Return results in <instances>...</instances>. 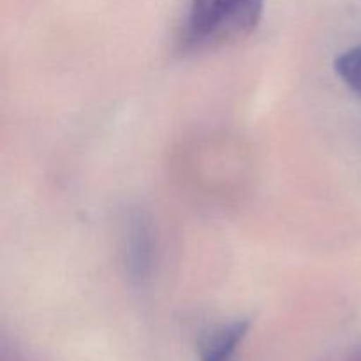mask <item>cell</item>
I'll use <instances>...</instances> for the list:
<instances>
[{
    "label": "cell",
    "instance_id": "cell-5",
    "mask_svg": "<svg viewBox=\"0 0 361 361\" xmlns=\"http://www.w3.org/2000/svg\"><path fill=\"white\" fill-rule=\"evenodd\" d=\"M349 361H361V351L356 353L355 356H351V358H349Z\"/></svg>",
    "mask_w": 361,
    "mask_h": 361
},
{
    "label": "cell",
    "instance_id": "cell-1",
    "mask_svg": "<svg viewBox=\"0 0 361 361\" xmlns=\"http://www.w3.org/2000/svg\"><path fill=\"white\" fill-rule=\"evenodd\" d=\"M263 9L264 0H189L180 49L203 53L242 41L256 30Z\"/></svg>",
    "mask_w": 361,
    "mask_h": 361
},
{
    "label": "cell",
    "instance_id": "cell-3",
    "mask_svg": "<svg viewBox=\"0 0 361 361\" xmlns=\"http://www.w3.org/2000/svg\"><path fill=\"white\" fill-rule=\"evenodd\" d=\"M249 321L233 319L212 328L200 342L201 361H233L249 331Z\"/></svg>",
    "mask_w": 361,
    "mask_h": 361
},
{
    "label": "cell",
    "instance_id": "cell-4",
    "mask_svg": "<svg viewBox=\"0 0 361 361\" xmlns=\"http://www.w3.org/2000/svg\"><path fill=\"white\" fill-rule=\"evenodd\" d=\"M335 73L361 99V46L345 49L335 59Z\"/></svg>",
    "mask_w": 361,
    "mask_h": 361
},
{
    "label": "cell",
    "instance_id": "cell-2",
    "mask_svg": "<svg viewBox=\"0 0 361 361\" xmlns=\"http://www.w3.org/2000/svg\"><path fill=\"white\" fill-rule=\"evenodd\" d=\"M152 222L143 212H134L126 222L123 263L130 282L143 286L150 281L155 261V238Z\"/></svg>",
    "mask_w": 361,
    "mask_h": 361
}]
</instances>
